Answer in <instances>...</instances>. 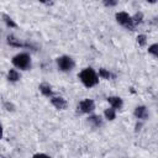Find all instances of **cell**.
<instances>
[{
	"instance_id": "2e32d148",
	"label": "cell",
	"mask_w": 158,
	"mask_h": 158,
	"mask_svg": "<svg viewBox=\"0 0 158 158\" xmlns=\"http://www.w3.org/2000/svg\"><path fill=\"white\" fill-rule=\"evenodd\" d=\"M136 43H137L139 47H146L147 43H148V37H147V35H144V33L137 35V37H136Z\"/></svg>"
},
{
	"instance_id": "277c9868",
	"label": "cell",
	"mask_w": 158,
	"mask_h": 158,
	"mask_svg": "<svg viewBox=\"0 0 158 158\" xmlns=\"http://www.w3.org/2000/svg\"><path fill=\"white\" fill-rule=\"evenodd\" d=\"M115 20L121 27H123L128 31H133L136 27V25L132 20V15H130L126 11H117L115 14Z\"/></svg>"
},
{
	"instance_id": "30bf717a",
	"label": "cell",
	"mask_w": 158,
	"mask_h": 158,
	"mask_svg": "<svg viewBox=\"0 0 158 158\" xmlns=\"http://www.w3.org/2000/svg\"><path fill=\"white\" fill-rule=\"evenodd\" d=\"M6 43H7L10 47H15V48H22V47L26 46L21 40H19L16 36H14V35H11V33L6 36Z\"/></svg>"
},
{
	"instance_id": "5b68a950",
	"label": "cell",
	"mask_w": 158,
	"mask_h": 158,
	"mask_svg": "<svg viewBox=\"0 0 158 158\" xmlns=\"http://www.w3.org/2000/svg\"><path fill=\"white\" fill-rule=\"evenodd\" d=\"M96 109V105H95V101L93 99H89V98H85L83 99L81 101H79L78 104V110L81 112V114H85V115H90L95 111Z\"/></svg>"
},
{
	"instance_id": "9c48e42d",
	"label": "cell",
	"mask_w": 158,
	"mask_h": 158,
	"mask_svg": "<svg viewBox=\"0 0 158 158\" xmlns=\"http://www.w3.org/2000/svg\"><path fill=\"white\" fill-rule=\"evenodd\" d=\"M107 102L111 107L116 109V110H121L122 106H123V99L118 95H111V96H107Z\"/></svg>"
},
{
	"instance_id": "ffe728a7",
	"label": "cell",
	"mask_w": 158,
	"mask_h": 158,
	"mask_svg": "<svg viewBox=\"0 0 158 158\" xmlns=\"http://www.w3.org/2000/svg\"><path fill=\"white\" fill-rule=\"evenodd\" d=\"M4 109L6 111H9V112H12V111H15V105L12 102H10V101H5L4 102Z\"/></svg>"
},
{
	"instance_id": "7402d4cb",
	"label": "cell",
	"mask_w": 158,
	"mask_h": 158,
	"mask_svg": "<svg viewBox=\"0 0 158 158\" xmlns=\"http://www.w3.org/2000/svg\"><path fill=\"white\" fill-rule=\"evenodd\" d=\"M38 2H41V4H43V5H52V0H37Z\"/></svg>"
},
{
	"instance_id": "ba28073f",
	"label": "cell",
	"mask_w": 158,
	"mask_h": 158,
	"mask_svg": "<svg viewBox=\"0 0 158 158\" xmlns=\"http://www.w3.org/2000/svg\"><path fill=\"white\" fill-rule=\"evenodd\" d=\"M86 122H88L89 126H91L93 128H100V127L104 125V118H102V116L96 115V114L93 112V114L88 115Z\"/></svg>"
},
{
	"instance_id": "8992f818",
	"label": "cell",
	"mask_w": 158,
	"mask_h": 158,
	"mask_svg": "<svg viewBox=\"0 0 158 158\" xmlns=\"http://www.w3.org/2000/svg\"><path fill=\"white\" fill-rule=\"evenodd\" d=\"M49 101H51L52 106H53L54 109L59 110V111H63V110H65V109L68 107L67 100H65L63 96H60V95H53V96H51V98H49Z\"/></svg>"
},
{
	"instance_id": "52a82bcc",
	"label": "cell",
	"mask_w": 158,
	"mask_h": 158,
	"mask_svg": "<svg viewBox=\"0 0 158 158\" xmlns=\"http://www.w3.org/2000/svg\"><path fill=\"white\" fill-rule=\"evenodd\" d=\"M133 116H135L137 120L146 121V120H148V117H149V111H148L147 106H144V105H137V106L133 109Z\"/></svg>"
},
{
	"instance_id": "e0dca14e",
	"label": "cell",
	"mask_w": 158,
	"mask_h": 158,
	"mask_svg": "<svg viewBox=\"0 0 158 158\" xmlns=\"http://www.w3.org/2000/svg\"><path fill=\"white\" fill-rule=\"evenodd\" d=\"M132 20H133V22H135L136 26L143 23V21H144V15H143V12H141V11L136 12L135 15H132Z\"/></svg>"
},
{
	"instance_id": "7c38bea8",
	"label": "cell",
	"mask_w": 158,
	"mask_h": 158,
	"mask_svg": "<svg viewBox=\"0 0 158 158\" xmlns=\"http://www.w3.org/2000/svg\"><path fill=\"white\" fill-rule=\"evenodd\" d=\"M38 90H40V93H41L43 96H46V98H51V96L54 95V94H53V89H52L51 84H48V83H41V84L38 85Z\"/></svg>"
},
{
	"instance_id": "ac0fdd59",
	"label": "cell",
	"mask_w": 158,
	"mask_h": 158,
	"mask_svg": "<svg viewBox=\"0 0 158 158\" xmlns=\"http://www.w3.org/2000/svg\"><path fill=\"white\" fill-rule=\"evenodd\" d=\"M147 52H148L151 56H153L154 58H158V42L149 44V46L147 47Z\"/></svg>"
},
{
	"instance_id": "5bb4252c",
	"label": "cell",
	"mask_w": 158,
	"mask_h": 158,
	"mask_svg": "<svg viewBox=\"0 0 158 158\" xmlns=\"http://www.w3.org/2000/svg\"><path fill=\"white\" fill-rule=\"evenodd\" d=\"M1 19H2L4 23H5L9 28H16V27H17V23L15 22V20H14L10 15H7V14H2V15H1Z\"/></svg>"
},
{
	"instance_id": "7a4b0ae2",
	"label": "cell",
	"mask_w": 158,
	"mask_h": 158,
	"mask_svg": "<svg viewBox=\"0 0 158 158\" xmlns=\"http://www.w3.org/2000/svg\"><path fill=\"white\" fill-rule=\"evenodd\" d=\"M11 64L20 70H30L32 68V59L27 52H20L11 58Z\"/></svg>"
},
{
	"instance_id": "8fae6325",
	"label": "cell",
	"mask_w": 158,
	"mask_h": 158,
	"mask_svg": "<svg viewBox=\"0 0 158 158\" xmlns=\"http://www.w3.org/2000/svg\"><path fill=\"white\" fill-rule=\"evenodd\" d=\"M6 78H7V80L10 83H16V81H19L21 79V73H20V70L17 68L14 67V68H11V69L7 70Z\"/></svg>"
},
{
	"instance_id": "44dd1931",
	"label": "cell",
	"mask_w": 158,
	"mask_h": 158,
	"mask_svg": "<svg viewBox=\"0 0 158 158\" xmlns=\"http://www.w3.org/2000/svg\"><path fill=\"white\" fill-rule=\"evenodd\" d=\"M141 127H142V121L138 120L137 123H136V126H135V132H139L141 131Z\"/></svg>"
},
{
	"instance_id": "3957f363",
	"label": "cell",
	"mask_w": 158,
	"mask_h": 158,
	"mask_svg": "<svg viewBox=\"0 0 158 158\" xmlns=\"http://www.w3.org/2000/svg\"><path fill=\"white\" fill-rule=\"evenodd\" d=\"M56 64H57V68L63 73H69L75 68L74 58L68 56V54H62V56L57 57L56 58Z\"/></svg>"
},
{
	"instance_id": "603a6c76",
	"label": "cell",
	"mask_w": 158,
	"mask_h": 158,
	"mask_svg": "<svg viewBox=\"0 0 158 158\" xmlns=\"http://www.w3.org/2000/svg\"><path fill=\"white\" fill-rule=\"evenodd\" d=\"M148 4H157L158 2V0H146Z\"/></svg>"
},
{
	"instance_id": "9a60e30c",
	"label": "cell",
	"mask_w": 158,
	"mask_h": 158,
	"mask_svg": "<svg viewBox=\"0 0 158 158\" xmlns=\"http://www.w3.org/2000/svg\"><path fill=\"white\" fill-rule=\"evenodd\" d=\"M98 74H99L100 79H104V80H110V79L114 77L112 73H111L109 69H106V68H99Z\"/></svg>"
},
{
	"instance_id": "6da1fadb",
	"label": "cell",
	"mask_w": 158,
	"mask_h": 158,
	"mask_svg": "<svg viewBox=\"0 0 158 158\" xmlns=\"http://www.w3.org/2000/svg\"><path fill=\"white\" fill-rule=\"evenodd\" d=\"M78 78H79V80H80V83H81L85 88H88V89H91V88L96 86V85L99 84V81H100V77H99L98 72H96L94 68H91V67H85V68H83V69L79 72Z\"/></svg>"
},
{
	"instance_id": "d6986e66",
	"label": "cell",
	"mask_w": 158,
	"mask_h": 158,
	"mask_svg": "<svg viewBox=\"0 0 158 158\" xmlns=\"http://www.w3.org/2000/svg\"><path fill=\"white\" fill-rule=\"evenodd\" d=\"M105 7H115L118 4V0H101Z\"/></svg>"
},
{
	"instance_id": "4fadbf2b",
	"label": "cell",
	"mask_w": 158,
	"mask_h": 158,
	"mask_svg": "<svg viewBox=\"0 0 158 158\" xmlns=\"http://www.w3.org/2000/svg\"><path fill=\"white\" fill-rule=\"evenodd\" d=\"M116 116H117V110L116 109L109 106L107 109L104 110V118L106 121H114L116 118Z\"/></svg>"
}]
</instances>
